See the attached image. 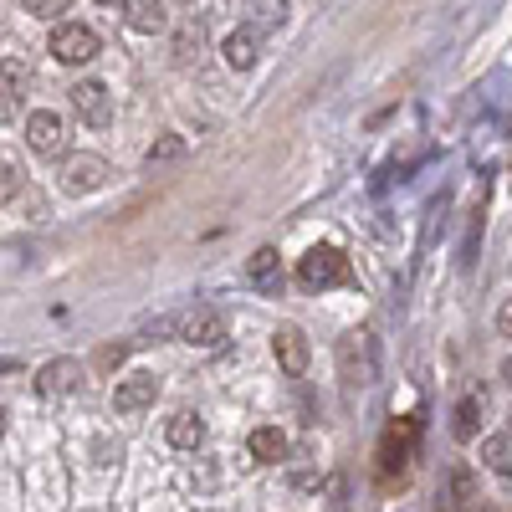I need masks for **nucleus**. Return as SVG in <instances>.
<instances>
[{
    "label": "nucleus",
    "mask_w": 512,
    "mask_h": 512,
    "mask_svg": "<svg viewBox=\"0 0 512 512\" xmlns=\"http://www.w3.org/2000/svg\"><path fill=\"white\" fill-rule=\"evenodd\" d=\"M0 436H6V410H0Z\"/></svg>",
    "instance_id": "27"
},
{
    "label": "nucleus",
    "mask_w": 512,
    "mask_h": 512,
    "mask_svg": "<svg viewBox=\"0 0 512 512\" xmlns=\"http://www.w3.org/2000/svg\"><path fill=\"white\" fill-rule=\"evenodd\" d=\"M52 57H57V62H67V67L93 62V57H98V36H93L88 26L67 21V26H57V31H52Z\"/></svg>",
    "instance_id": "3"
},
{
    "label": "nucleus",
    "mask_w": 512,
    "mask_h": 512,
    "mask_svg": "<svg viewBox=\"0 0 512 512\" xmlns=\"http://www.w3.org/2000/svg\"><path fill=\"white\" fill-rule=\"evenodd\" d=\"M200 41H205V26H200V21H185V26H180V36H175V57H180V62H190V57L200 52Z\"/></svg>",
    "instance_id": "19"
},
{
    "label": "nucleus",
    "mask_w": 512,
    "mask_h": 512,
    "mask_svg": "<svg viewBox=\"0 0 512 512\" xmlns=\"http://www.w3.org/2000/svg\"><path fill=\"white\" fill-rule=\"evenodd\" d=\"M26 93H31V72L16 57H6V62H0V123H11L21 113V98Z\"/></svg>",
    "instance_id": "6"
},
{
    "label": "nucleus",
    "mask_w": 512,
    "mask_h": 512,
    "mask_svg": "<svg viewBox=\"0 0 512 512\" xmlns=\"http://www.w3.org/2000/svg\"><path fill=\"white\" fill-rule=\"evenodd\" d=\"M108 180V164L98 159V154H72L67 164H62V190L67 195H88V190H98Z\"/></svg>",
    "instance_id": "4"
},
{
    "label": "nucleus",
    "mask_w": 512,
    "mask_h": 512,
    "mask_svg": "<svg viewBox=\"0 0 512 512\" xmlns=\"http://www.w3.org/2000/svg\"><path fill=\"white\" fill-rule=\"evenodd\" d=\"M169 446H180V451H195L200 441H205V420L195 415V410H180L175 420H169Z\"/></svg>",
    "instance_id": "13"
},
{
    "label": "nucleus",
    "mask_w": 512,
    "mask_h": 512,
    "mask_svg": "<svg viewBox=\"0 0 512 512\" xmlns=\"http://www.w3.org/2000/svg\"><path fill=\"white\" fill-rule=\"evenodd\" d=\"M72 108L82 113V123H93V128L113 123V93L103 88V82H93V77L72 88Z\"/></svg>",
    "instance_id": "5"
},
{
    "label": "nucleus",
    "mask_w": 512,
    "mask_h": 512,
    "mask_svg": "<svg viewBox=\"0 0 512 512\" xmlns=\"http://www.w3.org/2000/svg\"><path fill=\"white\" fill-rule=\"evenodd\" d=\"M246 277H251V287H262V292H277V287H282V262H277V246H262V251H251V262H246Z\"/></svg>",
    "instance_id": "12"
},
{
    "label": "nucleus",
    "mask_w": 512,
    "mask_h": 512,
    "mask_svg": "<svg viewBox=\"0 0 512 512\" xmlns=\"http://www.w3.org/2000/svg\"><path fill=\"white\" fill-rule=\"evenodd\" d=\"M154 395H159V379L154 374H128V379H118V390H113V410L118 415H134V410L154 405Z\"/></svg>",
    "instance_id": "8"
},
{
    "label": "nucleus",
    "mask_w": 512,
    "mask_h": 512,
    "mask_svg": "<svg viewBox=\"0 0 512 512\" xmlns=\"http://www.w3.org/2000/svg\"><path fill=\"white\" fill-rule=\"evenodd\" d=\"M246 446H251L256 461H282V456H287V436L277 431V425H262V431H251Z\"/></svg>",
    "instance_id": "17"
},
{
    "label": "nucleus",
    "mask_w": 512,
    "mask_h": 512,
    "mask_svg": "<svg viewBox=\"0 0 512 512\" xmlns=\"http://www.w3.org/2000/svg\"><path fill=\"white\" fill-rule=\"evenodd\" d=\"M482 410H487L482 390H466V395L456 400V410H451V436H456V441H477V431H482Z\"/></svg>",
    "instance_id": "10"
},
{
    "label": "nucleus",
    "mask_w": 512,
    "mask_h": 512,
    "mask_svg": "<svg viewBox=\"0 0 512 512\" xmlns=\"http://www.w3.org/2000/svg\"><path fill=\"white\" fill-rule=\"evenodd\" d=\"M451 497L456 502H477V487H472V472H466V466H456V472H451Z\"/></svg>",
    "instance_id": "21"
},
{
    "label": "nucleus",
    "mask_w": 512,
    "mask_h": 512,
    "mask_svg": "<svg viewBox=\"0 0 512 512\" xmlns=\"http://www.w3.org/2000/svg\"><path fill=\"white\" fill-rule=\"evenodd\" d=\"M415 441H420V420H400V425H390L384 431V446H379V472L384 477H405V466H410V456H415Z\"/></svg>",
    "instance_id": "2"
},
{
    "label": "nucleus",
    "mask_w": 512,
    "mask_h": 512,
    "mask_svg": "<svg viewBox=\"0 0 512 512\" xmlns=\"http://www.w3.org/2000/svg\"><path fill=\"white\" fill-rule=\"evenodd\" d=\"M41 395H67L72 390V384H77V364L72 359H52L47 369H41Z\"/></svg>",
    "instance_id": "16"
},
{
    "label": "nucleus",
    "mask_w": 512,
    "mask_h": 512,
    "mask_svg": "<svg viewBox=\"0 0 512 512\" xmlns=\"http://www.w3.org/2000/svg\"><path fill=\"white\" fill-rule=\"evenodd\" d=\"M11 369H21L16 359H0V374H11Z\"/></svg>",
    "instance_id": "26"
},
{
    "label": "nucleus",
    "mask_w": 512,
    "mask_h": 512,
    "mask_svg": "<svg viewBox=\"0 0 512 512\" xmlns=\"http://www.w3.org/2000/svg\"><path fill=\"white\" fill-rule=\"evenodd\" d=\"M128 26H134V31H144V36H154V31H164V6H159V0H128Z\"/></svg>",
    "instance_id": "15"
},
{
    "label": "nucleus",
    "mask_w": 512,
    "mask_h": 512,
    "mask_svg": "<svg viewBox=\"0 0 512 512\" xmlns=\"http://www.w3.org/2000/svg\"><path fill=\"white\" fill-rule=\"evenodd\" d=\"M482 461H487V472H497L502 482H512V431H497L482 441Z\"/></svg>",
    "instance_id": "14"
},
{
    "label": "nucleus",
    "mask_w": 512,
    "mask_h": 512,
    "mask_svg": "<svg viewBox=\"0 0 512 512\" xmlns=\"http://www.w3.org/2000/svg\"><path fill=\"white\" fill-rule=\"evenodd\" d=\"M502 379H507V384H512V354H507V359H502Z\"/></svg>",
    "instance_id": "25"
},
{
    "label": "nucleus",
    "mask_w": 512,
    "mask_h": 512,
    "mask_svg": "<svg viewBox=\"0 0 512 512\" xmlns=\"http://www.w3.org/2000/svg\"><path fill=\"white\" fill-rule=\"evenodd\" d=\"M297 282L308 292H323V287H344L349 282V256L338 246H313L303 262H297Z\"/></svg>",
    "instance_id": "1"
},
{
    "label": "nucleus",
    "mask_w": 512,
    "mask_h": 512,
    "mask_svg": "<svg viewBox=\"0 0 512 512\" xmlns=\"http://www.w3.org/2000/svg\"><path fill=\"white\" fill-rule=\"evenodd\" d=\"M272 354H277V364H282L287 374H303V369H308V338H303V328L282 323V328L272 333Z\"/></svg>",
    "instance_id": "9"
},
{
    "label": "nucleus",
    "mask_w": 512,
    "mask_h": 512,
    "mask_svg": "<svg viewBox=\"0 0 512 512\" xmlns=\"http://www.w3.org/2000/svg\"><path fill=\"white\" fill-rule=\"evenodd\" d=\"M26 11H31L36 21H57V16H62V11H72V6H67V0H31Z\"/></svg>",
    "instance_id": "22"
},
{
    "label": "nucleus",
    "mask_w": 512,
    "mask_h": 512,
    "mask_svg": "<svg viewBox=\"0 0 512 512\" xmlns=\"http://www.w3.org/2000/svg\"><path fill=\"white\" fill-rule=\"evenodd\" d=\"M185 154V144L175 139V134H169V139H159L154 149H149V164H164V159H180Z\"/></svg>",
    "instance_id": "23"
},
{
    "label": "nucleus",
    "mask_w": 512,
    "mask_h": 512,
    "mask_svg": "<svg viewBox=\"0 0 512 512\" xmlns=\"http://www.w3.org/2000/svg\"><path fill=\"white\" fill-rule=\"evenodd\" d=\"M26 139H31V149H36V154H62L67 128H62V118H57V113L36 108V113L26 118Z\"/></svg>",
    "instance_id": "7"
},
{
    "label": "nucleus",
    "mask_w": 512,
    "mask_h": 512,
    "mask_svg": "<svg viewBox=\"0 0 512 512\" xmlns=\"http://www.w3.org/2000/svg\"><path fill=\"white\" fill-rule=\"evenodd\" d=\"M497 328H502V338H512V297L497 308Z\"/></svg>",
    "instance_id": "24"
},
{
    "label": "nucleus",
    "mask_w": 512,
    "mask_h": 512,
    "mask_svg": "<svg viewBox=\"0 0 512 512\" xmlns=\"http://www.w3.org/2000/svg\"><path fill=\"white\" fill-rule=\"evenodd\" d=\"M185 344H195V349H221V344H226L221 313H190V318H185Z\"/></svg>",
    "instance_id": "11"
},
{
    "label": "nucleus",
    "mask_w": 512,
    "mask_h": 512,
    "mask_svg": "<svg viewBox=\"0 0 512 512\" xmlns=\"http://www.w3.org/2000/svg\"><path fill=\"white\" fill-rule=\"evenodd\" d=\"M16 190H21V169H16L11 159H0V205H6Z\"/></svg>",
    "instance_id": "20"
},
{
    "label": "nucleus",
    "mask_w": 512,
    "mask_h": 512,
    "mask_svg": "<svg viewBox=\"0 0 512 512\" xmlns=\"http://www.w3.org/2000/svg\"><path fill=\"white\" fill-rule=\"evenodd\" d=\"M221 52H226V62H231L236 72H246V67L256 62V31H231Z\"/></svg>",
    "instance_id": "18"
}]
</instances>
